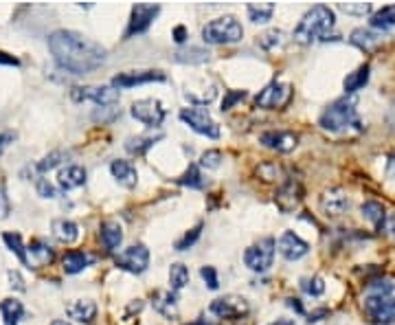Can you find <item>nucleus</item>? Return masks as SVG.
Listing matches in <instances>:
<instances>
[{"label":"nucleus","instance_id":"1","mask_svg":"<svg viewBox=\"0 0 395 325\" xmlns=\"http://www.w3.org/2000/svg\"><path fill=\"white\" fill-rule=\"evenodd\" d=\"M49 49L53 60L70 75H86L106 64L108 51L99 42L79 31L58 29L49 35Z\"/></svg>","mask_w":395,"mask_h":325},{"label":"nucleus","instance_id":"2","mask_svg":"<svg viewBox=\"0 0 395 325\" xmlns=\"http://www.w3.org/2000/svg\"><path fill=\"white\" fill-rule=\"evenodd\" d=\"M334 24H336L334 11L328 5H316L305 13L299 24H296L292 38L296 42H301V45H312L316 40H328Z\"/></svg>","mask_w":395,"mask_h":325},{"label":"nucleus","instance_id":"3","mask_svg":"<svg viewBox=\"0 0 395 325\" xmlns=\"http://www.w3.org/2000/svg\"><path fill=\"white\" fill-rule=\"evenodd\" d=\"M319 123L330 132H347V130H362V121L356 112L354 97H341L334 104H330L319 119Z\"/></svg>","mask_w":395,"mask_h":325},{"label":"nucleus","instance_id":"4","mask_svg":"<svg viewBox=\"0 0 395 325\" xmlns=\"http://www.w3.org/2000/svg\"><path fill=\"white\" fill-rule=\"evenodd\" d=\"M244 38V26L235 16H220L202 26V40L207 45H235Z\"/></svg>","mask_w":395,"mask_h":325},{"label":"nucleus","instance_id":"5","mask_svg":"<svg viewBox=\"0 0 395 325\" xmlns=\"http://www.w3.org/2000/svg\"><path fill=\"white\" fill-rule=\"evenodd\" d=\"M209 310H211V315H216L220 319L239 321L250 312V306L244 296H239V294H224V296H218V299L211 301Z\"/></svg>","mask_w":395,"mask_h":325},{"label":"nucleus","instance_id":"6","mask_svg":"<svg viewBox=\"0 0 395 325\" xmlns=\"http://www.w3.org/2000/svg\"><path fill=\"white\" fill-rule=\"evenodd\" d=\"M275 260V239L261 237L257 244H252L244 251V264L255 273H264L273 266Z\"/></svg>","mask_w":395,"mask_h":325},{"label":"nucleus","instance_id":"7","mask_svg":"<svg viewBox=\"0 0 395 325\" xmlns=\"http://www.w3.org/2000/svg\"><path fill=\"white\" fill-rule=\"evenodd\" d=\"M70 97H73L75 102H95L102 108L115 106L121 99L119 90L115 86H106V84H102V86H75L70 90Z\"/></svg>","mask_w":395,"mask_h":325},{"label":"nucleus","instance_id":"8","mask_svg":"<svg viewBox=\"0 0 395 325\" xmlns=\"http://www.w3.org/2000/svg\"><path fill=\"white\" fill-rule=\"evenodd\" d=\"M180 119L185 121L189 128L207 138H218L220 136V125L209 115L207 108H185L180 110Z\"/></svg>","mask_w":395,"mask_h":325},{"label":"nucleus","instance_id":"9","mask_svg":"<svg viewBox=\"0 0 395 325\" xmlns=\"http://www.w3.org/2000/svg\"><path fill=\"white\" fill-rule=\"evenodd\" d=\"M115 264L125 273L140 275V273H145L150 266V251L145 244H132L119 253L115 257Z\"/></svg>","mask_w":395,"mask_h":325},{"label":"nucleus","instance_id":"10","mask_svg":"<svg viewBox=\"0 0 395 325\" xmlns=\"http://www.w3.org/2000/svg\"><path fill=\"white\" fill-rule=\"evenodd\" d=\"M130 112L136 121L147 125V128H159L167 117V110L163 108L159 99H138V102L132 104Z\"/></svg>","mask_w":395,"mask_h":325},{"label":"nucleus","instance_id":"11","mask_svg":"<svg viewBox=\"0 0 395 325\" xmlns=\"http://www.w3.org/2000/svg\"><path fill=\"white\" fill-rule=\"evenodd\" d=\"M290 95L292 88L290 84L286 81H271L268 86L255 97V106L264 108V110H277V108H284L290 102Z\"/></svg>","mask_w":395,"mask_h":325},{"label":"nucleus","instance_id":"12","mask_svg":"<svg viewBox=\"0 0 395 325\" xmlns=\"http://www.w3.org/2000/svg\"><path fill=\"white\" fill-rule=\"evenodd\" d=\"M364 308L376 323L389 325L395 321V296L391 294H369L364 299Z\"/></svg>","mask_w":395,"mask_h":325},{"label":"nucleus","instance_id":"13","mask_svg":"<svg viewBox=\"0 0 395 325\" xmlns=\"http://www.w3.org/2000/svg\"><path fill=\"white\" fill-rule=\"evenodd\" d=\"M161 13V7L159 5H147V3H138L132 7V16H130V24H128V31L125 35L132 38V35H138V33H145L154 18H156Z\"/></svg>","mask_w":395,"mask_h":325},{"label":"nucleus","instance_id":"14","mask_svg":"<svg viewBox=\"0 0 395 325\" xmlns=\"http://www.w3.org/2000/svg\"><path fill=\"white\" fill-rule=\"evenodd\" d=\"M165 79L167 75L163 70H125V73H119L112 79V86L119 90V88H134V86H140V84L165 81Z\"/></svg>","mask_w":395,"mask_h":325},{"label":"nucleus","instance_id":"15","mask_svg":"<svg viewBox=\"0 0 395 325\" xmlns=\"http://www.w3.org/2000/svg\"><path fill=\"white\" fill-rule=\"evenodd\" d=\"M259 143L279 154H288L299 145V134H294L290 130H266L259 134Z\"/></svg>","mask_w":395,"mask_h":325},{"label":"nucleus","instance_id":"16","mask_svg":"<svg viewBox=\"0 0 395 325\" xmlns=\"http://www.w3.org/2000/svg\"><path fill=\"white\" fill-rule=\"evenodd\" d=\"M301 198H303V187H301V182L299 180H286L284 185H281L275 193V203L277 207L284 211V214H290V211H294L296 207H299L301 203Z\"/></svg>","mask_w":395,"mask_h":325},{"label":"nucleus","instance_id":"17","mask_svg":"<svg viewBox=\"0 0 395 325\" xmlns=\"http://www.w3.org/2000/svg\"><path fill=\"white\" fill-rule=\"evenodd\" d=\"M275 248H277L286 260H290V262L305 257L307 251H309V246H307L305 239H301L299 235L292 233V231H286L284 235H281L277 242H275Z\"/></svg>","mask_w":395,"mask_h":325},{"label":"nucleus","instance_id":"18","mask_svg":"<svg viewBox=\"0 0 395 325\" xmlns=\"http://www.w3.org/2000/svg\"><path fill=\"white\" fill-rule=\"evenodd\" d=\"M110 172L115 176V180L119 182L121 187L125 189H134L136 182H138V172L136 167L130 163V161H123V159H117L110 163Z\"/></svg>","mask_w":395,"mask_h":325},{"label":"nucleus","instance_id":"19","mask_svg":"<svg viewBox=\"0 0 395 325\" xmlns=\"http://www.w3.org/2000/svg\"><path fill=\"white\" fill-rule=\"evenodd\" d=\"M99 239H102V244L106 251L110 253H115L121 242H123V229H121V224L115 222V220H106L102 227H99Z\"/></svg>","mask_w":395,"mask_h":325},{"label":"nucleus","instance_id":"20","mask_svg":"<svg viewBox=\"0 0 395 325\" xmlns=\"http://www.w3.org/2000/svg\"><path fill=\"white\" fill-rule=\"evenodd\" d=\"M53 257H55L53 248H49L45 242H40V239H31V244L26 246V266L29 268L47 266L53 262Z\"/></svg>","mask_w":395,"mask_h":325},{"label":"nucleus","instance_id":"21","mask_svg":"<svg viewBox=\"0 0 395 325\" xmlns=\"http://www.w3.org/2000/svg\"><path fill=\"white\" fill-rule=\"evenodd\" d=\"M58 182L64 191H70V189H77L81 185H86V169L81 165H66L60 169L58 174Z\"/></svg>","mask_w":395,"mask_h":325},{"label":"nucleus","instance_id":"22","mask_svg":"<svg viewBox=\"0 0 395 325\" xmlns=\"http://www.w3.org/2000/svg\"><path fill=\"white\" fill-rule=\"evenodd\" d=\"M321 207H323V211H325L328 216H341L349 209V198L341 189H332V191L323 193Z\"/></svg>","mask_w":395,"mask_h":325},{"label":"nucleus","instance_id":"23","mask_svg":"<svg viewBox=\"0 0 395 325\" xmlns=\"http://www.w3.org/2000/svg\"><path fill=\"white\" fill-rule=\"evenodd\" d=\"M66 315L77 323H90L97 317V306L90 299H75L66 306Z\"/></svg>","mask_w":395,"mask_h":325},{"label":"nucleus","instance_id":"24","mask_svg":"<svg viewBox=\"0 0 395 325\" xmlns=\"http://www.w3.org/2000/svg\"><path fill=\"white\" fill-rule=\"evenodd\" d=\"M51 229H53V237L62 244H75L79 237V227L73 220H66V218L53 220Z\"/></svg>","mask_w":395,"mask_h":325},{"label":"nucleus","instance_id":"25","mask_svg":"<svg viewBox=\"0 0 395 325\" xmlns=\"http://www.w3.org/2000/svg\"><path fill=\"white\" fill-rule=\"evenodd\" d=\"M154 310L161 312L165 319H176L178 317V303H176V292L165 290V292H156L154 294Z\"/></svg>","mask_w":395,"mask_h":325},{"label":"nucleus","instance_id":"26","mask_svg":"<svg viewBox=\"0 0 395 325\" xmlns=\"http://www.w3.org/2000/svg\"><path fill=\"white\" fill-rule=\"evenodd\" d=\"M360 211H362V218H364V220H369L378 231H382V229H385V222H387V209H385L382 203H378V200H366V203L360 207Z\"/></svg>","mask_w":395,"mask_h":325},{"label":"nucleus","instance_id":"27","mask_svg":"<svg viewBox=\"0 0 395 325\" xmlns=\"http://www.w3.org/2000/svg\"><path fill=\"white\" fill-rule=\"evenodd\" d=\"M90 262H92L90 255H86L83 251H66V255L62 260V268L66 275H77L83 268H88Z\"/></svg>","mask_w":395,"mask_h":325},{"label":"nucleus","instance_id":"28","mask_svg":"<svg viewBox=\"0 0 395 325\" xmlns=\"http://www.w3.org/2000/svg\"><path fill=\"white\" fill-rule=\"evenodd\" d=\"M163 134H145V136H132L125 141V150H128L130 154H134V157H143V154L154 148V143L156 141H161Z\"/></svg>","mask_w":395,"mask_h":325},{"label":"nucleus","instance_id":"29","mask_svg":"<svg viewBox=\"0 0 395 325\" xmlns=\"http://www.w3.org/2000/svg\"><path fill=\"white\" fill-rule=\"evenodd\" d=\"M0 315L5 319V325H18L24 315V306L18 299H3L0 301Z\"/></svg>","mask_w":395,"mask_h":325},{"label":"nucleus","instance_id":"30","mask_svg":"<svg viewBox=\"0 0 395 325\" xmlns=\"http://www.w3.org/2000/svg\"><path fill=\"white\" fill-rule=\"evenodd\" d=\"M211 53L200 49V47H189V49H180L174 53V60L180 64H204L209 62Z\"/></svg>","mask_w":395,"mask_h":325},{"label":"nucleus","instance_id":"31","mask_svg":"<svg viewBox=\"0 0 395 325\" xmlns=\"http://www.w3.org/2000/svg\"><path fill=\"white\" fill-rule=\"evenodd\" d=\"M187 284H189V268L180 262L169 266V288H172V292L182 290Z\"/></svg>","mask_w":395,"mask_h":325},{"label":"nucleus","instance_id":"32","mask_svg":"<svg viewBox=\"0 0 395 325\" xmlns=\"http://www.w3.org/2000/svg\"><path fill=\"white\" fill-rule=\"evenodd\" d=\"M371 26L378 31H389L395 26V5H387L371 16Z\"/></svg>","mask_w":395,"mask_h":325},{"label":"nucleus","instance_id":"33","mask_svg":"<svg viewBox=\"0 0 395 325\" xmlns=\"http://www.w3.org/2000/svg\"><path fill=\"white\" fill-rule=\"evenodd\" d=\"M369 64H362L360 68H356L354 73H349L347 77H345V81H343V86H345V90L347 93H356V90H360V88H364V84L369 81Z\"/></svg>","mask_w":395,"mask_h":325},{"label":"nucleus","instance_id":"34","mask_svg":"<svg viewBox=\"0 0 395 325\" xmlns=\"http://www.w3.org/2000/svg\"><path fill=\"white\" fill-rule=\"evenodd\" d=\"M351 45H356V47H360V49H364V51H369V49H373L378 42H380V35L378 33H373L371 29H364V26H358V29H354L351 31Z\"/></svg>","mask_w":395,"mask_h":325},{"label":"nucleus","instance_id":"35","mask_svg":"<svg viewBox=\"0 0 395 325\" xmlns=\"http://www.w3.org/2000/svg\"><path fill=\"white\" fill-rule=\"evenodd\" d=\"M246 11L252 22H268L275 13V5L273 3H248Z\"/></svg>","mask_w":395,"mask_h":325},{"label":"nucleus","instance_id":"36","mask_svg":"<svg viewBox=\"0 0 395 325\" xmlns=\"http://www.w3.org/2000/svg\"><path fill=\"white\" fill-rule=\"evenodd\" d=\"M216 95H218L216 86L200 88V90H191V88H187V90H185V99H187V102H191V104H195V108L209 106V104L216 99Z\"/></svg>","mask_w":395,"mask_h":325},{"label":"nucleus","instance_id":"37","mask_svg":"<svg viewBox=\"0 0 395 325\" xmlns=\"http://www.w3.org/2000/svg\"><path fill=\"white\" fill-rule=\"evenodd\" d=\"M257 42H259V47H261L264 51H275V49H279V47L286 45V33L281 31V29H271V31L261 33Z\"/></svg>","mask_w":395,"mask_h":325},{"label":"nucleus","instance_id":"38","mask_svg":"<svg viewBox=\"0 0 395 325\" xmlns=\"http://www.w3.org/2000/svg\"><path fill=\"white\" fill-rule=\"evenodd\" d=\"M178 182H180V185L189 187V189H202V187H204V178H202L200 167H198V165H189V169L178 178Z\"/></svg>","mask_w":395,"mask_h":325},{"label":"nucleus","instance_id":"39","mask_svg":"<svg viewBox=\"0 0 395 325\" xmlns=\"http://www.w3.org/2000/svg\"><path fill=\"white\" fill-rule=\"evenodd\" d=\"M68 157H70V152H66V150H55V152L47 154V157L38 163V169H40V172H51V169L60 167Z\"/></svg>","mask_w":395,"mask_h":325},{"label":"nucleus","instance_id":"40","mask_svg":"<svg viewBox=\"0 0 395 325\" xmlns=\"http://www.w3.org/2000/svg\"><path fill=\"white\" fill-rule=\"evenodd\" d=\"M3 239H5V244L9 246V251L16 253L18 260H20L22 264H26V246L22 244L20 233H3Z\"/></svg>","mask_w":395,"mask_h":325},{"label":"nucleus","instance_id":"41","mask_svg":"<svg viewBox=\"0 0 395 325\" xmlns=\"http://www.w3.org/2000/svg\"><path fill=\"white\" fill-rule=\"evenodd\" d=\"M202 227H204V224L202 222H198L195 224V227L189 231V233H185V235H182L180 239H178V242H176V251H187V248H191L195 242H198V237H200V233H202Z\"/></svg>","mask_w":395,"mask_h":325},{"label":"nucleus","instance_id":"42","mask_svg":"<svg viewBox=\"0 0 395 325\" xmlns=\"http://www.w3.org/2000/svg\"><path fill=\"white\" fill-rule=\"evenodd\" d=\"M301 288H303V292L312 294V296H321L323 292H325V284H323L321 277H305V279H301Z\"/></svg>","mask_w":395,"mask_h":325},{"label":"nucleus","instance_id":"43","mask_svg":"<svg viewBox=\"0 0 395 325\" xmlns=\"http://www.w3.org/2000/svg\"><path fill=\"white\" fill-rule=\"evenodd\" d=\"M338 9L349 16H366V13H371V3H341Z\"/></svg>","mask_w":395,"mask_h":325},{"label":"nucleus","instance_id":"44","mask_svg":"<svg viewBox=\"0 0 395 325\" xmlns=\"http://www.w3.org/2000/svg\"><path fill=\"white\" fill-rule=\"evenodd\" d=\"M222 163V152L220 150H207L200 157V167L204 169H218Z\"/></svg>","mask_w":395,"mask_h":325},{"label":"nucleus","instance_id":"45","mask_svg":"<svg viewBox=\"0 0 395 325\" xmlns=\"http://www.w3.org/2000/svg\"><path fill=\"white\" fill-rule=\"evenodd\" d=\"M200 275H202V279L207 281V286H209L211 290H218V288H220L218 271H216L213 266H202V268H200Z\"/></svg>","mask_w":395,"mask_h":325},{"label":"nucleus","instance_id":"46","mask_svg":"<svg viewBox=\"0 0 395 325\" xmlns=\"http://www.w3.org/2000/svg\"><path fill=\"white\" fill-rule=\"evenodd\" d=\"M244 97H246V90H229L222 99V110H231L237 102H242Z\"/></svg>","mask_w":395,"mask_h":325},{"label":"nucleus","instance_id":"47","mask_svg":"<svg viewBox=\"0 0 395 325\" xmlns=\"http://www.w3.org/2000/svg\"><path fill=\"white\" fill-rule=\"evenodd\" d=\"M35 189L42 198H58V189H55L47 178H38Z\"/></svg>","mask_w":395,"mask_h":325},{"label":"nucleus","instance_id":"48","mask_svg":"<svg viewBox=\"0 0 395 325\" xmlns=\"http://www.w3.org/2000/svg\"><path fill=\"white\" fill-rule=\"evenodd\" d=\"M257 174L261 176V180H275L281 174V169L275 163H264V165H259Z\"/></svg>","mask_w":395,"mask_h":325},{"label":"nucleus","instance_id":"49","mask_svg":"<svg viewBox=\"0 0 395 325\" xmlns=\"http://www.w3.org/2000/svg\"><path fill=\"white\" fill-rule=\"evenodd\" d=\"M369 286L376 288V294H391V290H393V284H391V281H387V279L373 281V284H369Z\"/></svg>","mask_w":395,"mask_h":325},{"label":"nucleus","instance_id":"50","mask_svg":"<svg viewBox=\"0 0 395 325\" xmlns=\"http://www.w3.org/2000/svg\"><path fill=\"white\" fill-rule=\"evenodd\" d=\"M7 216H9V200H7L5 189L0 187V220H5Z\"/></svg>","mask_w":395,"mask_h":325},{"label":"nucleus","instance_id":"51","mask_svg":"<svg viewBox=\"0 0 395 325\" xmlns=\"http://www.w3.org/2000/svg\"><path fill=\"white\" fill-rule=\"evenodd\" d=\"M9 281H11V286L16 290H26V286H24V281H22L18 271H9Z\"/></svg>","mask_w":395,"mask_h":325},{"label":"nucleus","instance_id":"52","mask_svg":"<svg viewBox=\"0 0 395 325\" xmlns=\"http://www.w3.org/2000/svg\"><path fill=\"white\" fill-rule=\"evenodd\" d=\"M13 138H16L13 132H0V154L9 148V143H13Z\"/></svg>","mask_w":395,"mask_h":325},{"label":"nucleus","instance_id":"53","mask_svg":"<svg viewBox=\"0 0 395 325\" xmlns=\"http://www.w3.org/2000/svg\"><path fill=\"white\" fill-rule=\"evenodd\" d=\"M0 64H3V66H20V60L13 58V55H9V53H5V51H0Z\"/></svg>","mask_w":395,"mask_h":325},{"label":"nucleus","instance_id":"54","mask_svg":"<svg viewBox=\"0 0 395 325\" xmlns=\"http://www.w3.org/2000/svg\"><path fill=\"white\" fill-rule=\"evenodd\" d=\"M174 40L178 42V45H182V42H185L187 40V29H185V26H176V29H174Z\"/></svg>","mask_w":395,"mask_h":325},{"label":"nucleus","instance_id":"55","mask_svg":"<svg viewBox=\"0 0 395 325\" xmlns=\"http://www.w3.org/2000/svg\"><path fill=\"white\" fill-rule=\"evenodd\" d=\"M288 306H290L292 310H296V312H303V306L299 303V299H288Z\"/></svg>","mask_w":395,"mask_h":325},{"label":"nucleus","instance_id":"56","mask_svg":"<svg viewBox=\"0 0 395 325\" xmlns=\"http://www.w3.org/2000/svg\"><path fill=\"white\" fill-rule=\"evenodd\" d=\"M271 325H294V321H290V319H277V321L271 323Z\"/></svg>","mask_w":395,"mask_h":325},{"label":"nucleus","instance_id":"57","mask_svg":"<svg viewBox=\"0 0 395 325\" xmlns=\"http://www.w3.org/2000/svg\"><path fill=\"white\" fill-rule=\"evenodd\" d=\"M51 325H70L68 321H62V319H58V321H53Z\"/></svg>","mask_w":395,"mask_h":325},{"label":"nucleus","instance_id":"58","mask_svg":"<svg viewBox=\"0 0 395 325\" xmlns=\"http://www.w3.org/2000/svg\"><path fill=\"white\" fill-rule=\"evenodd\" d=\"M189 325H207V321L204 319H198L195 323H189Z\"/></svg>","mask_w":395,"mask_h":325},{"label":"nucleus","instance_id":"59","mask_svg":"<svg viewBox=\"0 0 395 325\" xmlns=\"http://www.w3.org/2000/svg\"><path fill=\"white\" fill-rule=\"evenodd\" d=\"M391 233H393V235H395V216H393V218H391Z\"/></svg>","mask_w":395,"mask_h":325}]
</instances>
